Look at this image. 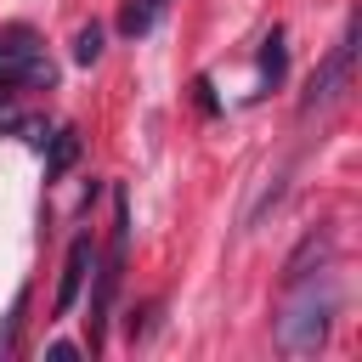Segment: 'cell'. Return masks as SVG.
<instances>
[{
    "mask_svg": "<svg viewBox=\"0 0 362 362\" xmlns=\"http://www.w3.org/2000/svg\"><path fill=\"white\" fill-rule=\"evenodd\" d=\"M334 311H339V288L328 277V266L305 272L288 283V300L277 311V345L288 356H311L328 345V328H334Z\"/></svg>",
    "mask_w": 362,
    "mask_h": 362,
    "instance_id": "1",
    "label": "cell"
},
{
    "mask_svg": "<svg viewBox=\"0 0 362 362\" xmlns=\"http://www.w3.org/2000/svg\"><path fill=\"white\" fill-rule=\"evenodd\" d=\"M90 260H96V249H90V238H74L68 243V260H62V283H57V317H68L74 311V300H79V288H85V272H90Z\"/></svg>",
    "mask_w": 362,
    "mask_h": 362,
    "instance_id": "4",
    "label": "cell"
},
{
    "mask_svg": "<svg viewBox=\"0 0 362 362\" xmlns=\"http://www.w3.org/2000/svg\"><path fill=\"white\" fill-rule=\"evenodd\" d=\"M158 11H164V0H130V6H124V17H119V28H124V34H147Z\"/></svg>",
    "mask_w": 362,
    "mask_h": 362,
    "instance_id": "8",
    "label": "cell"
},
{
    "mask_svg": "<svg viewBox=\"0 0 362 362\" xmlns=\"http://www.w3.org/2000/svg\"><path fill=\"white\" fill-rule=\"evenodd\" d=\"M283 62H288V51H283V34L272 28V34L260 40V90H272V85L283 79Z\"/></svg>",
    "mask_w": 362,
    "mask_h": 362,
    "instance_id": "5",
    "label": "cell"
},
{
    "mask_svg": "<svg viewBox=\"0 0 362 362\" xmlns=\"http://www.w3.org/2000/svg\"><path fill=\"white\" fill-rule=\"evenodd\" d=\"M96 57H102V28L85 23V28L74 34V62H96Z\"/></svg>",
    "mask_w": 362,
    "mask_h": 362,
    "instance_id": "9",
    "label": "cell"
},
{
    "mask_svg": "<svg viewBox=\"0 0 362 362\" xmlns=\"http://www.w3.org/2000/svg\"><path fill=\"white\" fill-rule=\"evenodd\" d=\"M311 260H328V238H322V232H311V238H305V243L288 255V266H283V283L305 277V272H311Z\"/></svg>",
    "mask_w": 362,
    "mask_h": 362,
    "instance_id": "6",
    "label": "cell"
},
{
    "mask_svg": "<svg viewBox=\"0 0 362 362\" xmlns=\"http://www.w3.org/2000/svg\"><path fill=\"white\" fill-rule=\"evenodd\" d=\"M51 85H57V68L34 40V28L23 23L0 28V90H51Z\"/></svg>",
    "mask_w": 362,
    "mask_h": 362,
    "instance_id": "2",
    "label": "cell"
},
{
    "mask_svg": "<svg viewBox=\"0 0 362 362\" xmlns=\"http://www.w3.org/2000/svg\"><path fill=\"white\" fill-rule=\"evenodd\" d=\"M351 62H356V17L345 23V34L334 40V51L317 62V74H311V85H305V96H300V113L311 119V113H328L345 90H351Z\"/></svg>",
    "mask_w": 362,
    "mask_h": 362,
    "instance_id": "3",
    "label": "cell"
},
{
    "mask_svg": "<svg viewBox=\"0 0 362 362\" xmlns=\"http://www.w3.org/2000/svg\"><path fill=\"white\" fill-rule=\"evenodd\" d=\"M23 311H28V294H17L11 300V317H6V328H0V356L17 345V328H23Z\"/></svg>",
    "mask_w": 362,
    "mask_h": 362,
    "instance_id": "10",
    "label": "cell"
},
{
    "mask_svg": "<svg viewBox=\"0 0 362 362\" xmlns=\"http://www.w3.org/2000/svg\"><path fill=\"white\" fill-rule=\"evenodd\" d=\"M45 141H51V164H45V175L57 181V175H62V170L79 158V136H74V130H51Z\"/></svg>",
    "mask_w": 362,
    "mask_h": 362,
    "instance_id": "7",
    "label": "cell"
}]
</instances>
